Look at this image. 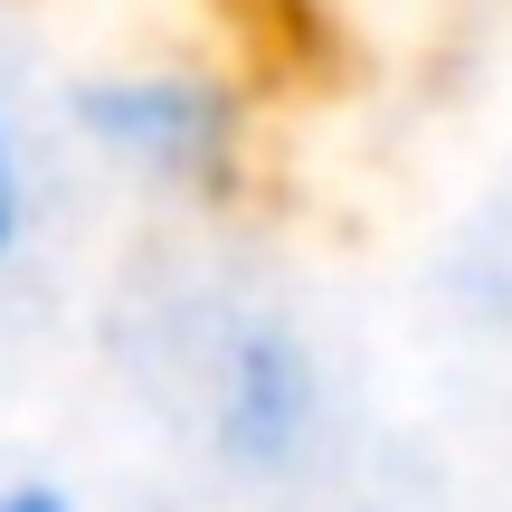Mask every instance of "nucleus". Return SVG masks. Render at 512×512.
<instances>
[{
    "mask_svg": "<svg viewBox=\"0 0 512 512\" xmlns=\"http://www.w3.org/2000/svg\"><path fill=\"white\" fill-rule=\"evenodd\" d=\"M67 124L95 162H114L133 190L171 209H228L256 162L247 95L209 76L200 57H124V67L76 76Z\"/></svg>",
    "mask_w": 512,
    "mask_h": 512,
    "instance_id": "f257e3e1",
    "label": "nucleus"
},
{
    "mask_svg": "<svg viewBox=\"0 0 512 512\" xmlns=\"http://www.w3.org/2000/svg\"><path fill=\"white\" fill-rule=\"evenodd\" d=\"M200 418H209V446H219L238 475H285V465H304L313 437H323V361H313V342L294 323H275V313H247V323L209 351Z\"/></svg>",
    "mask_w": 512,
    "mask_h": 512,
    "instance_id": "f03ea898",
    "label": "nucleus"
},
{
    "mask_svg": "<svg viewBox=\"0 0 512 512\" xmlns=\"http://www.w3.org/2000/svg\"><path fill=\"white\" fill-rule=\"evenodd\" d=\"M19 228H29V162H19V124H10V105H0V266H10Z\"/></svg>",
    "mask_w": 512,
    "mask_h": 512,
    "instance_id": "7ed1b4c3",
    "label": "nucleus"
},
{
    "mask_svg": "<svg viewBox=\"0 0 512 512\" xmlns=\"http://www.w3.org/2000/svg\"><path fill=\"white\" fill-rule=\"evenodd\" d=\"M0 512H86V503L48 475H0Z\"/></svg>",
    "mask_w": 512,
    "mask_h": 512,
    "instance_id": "20e7f679",
    "label": "nucleus"
}]
</instances>
